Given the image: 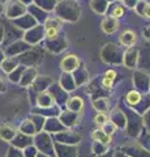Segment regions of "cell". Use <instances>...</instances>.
I'll use <instances>...</instances> for the list:
<instances>
[{
  "label": "cell",
  "mask_w": 150,
  "mask_h": 157,
  "mask_svg": "<svg viewBox=\"0 0 150 157\" xmlns=\"http://www.w3.org/2000/svg\"><path fill=\"white\" fill-rule=\"evenodd\" d=\"M123 14H124V9H123L122 7H116V8L114 9V13H112V16H114V17L119 18V17H122Z\"/></svg>",
  "instance_id": "obj_8"
},
{
  "label": "cell",
  "mask_w": 150,
  "mask_h": 157,
  "mask_svg": "<svg viewBox=\"0 0 150 157\" xmlns=\"http://www.w3.org/2000/svg\"><path fill=\"white\" fill-rule=\"evenodd\" d=\"M94 121H95V123L98 126H104L106 122H107V117H106L104 114H98L94 118Z\"/></svg>",
  "instance_id": "obj_7"
},
{
  "label": "cell",
  "mask_w": 150,
  "mask_h": 157,
  "mask_svg": "<svg viewBox=\"0 0 150 157\" xmlns=\"http://www.w3.org/2000/svg\"><path fill=\"white\" fill-rule=\"evenodd\" d=\"M93 139H101L103 141V143H108V141L111 140V137L108 135H106L103 131H95L94 134H93Z\"/></svg>",
  "instance_id": "obj_4"
},
{
  "label": "cell",
  "mask_w": 150,
  "mask_h": 157,
  "mask_svg": "<svg viewBox=\"0 0 150 157\" xmlns=\"http://www.w3.org/2000/svg\"><path fill=\"white\" fill-rule=\"evenodd\" d=\"M77 66H79V59H77L75 55L65 56L61 62V68L64 71H73L75 68H77Z\"/></svg>",
  "instance_id": "obj_1"
},
{
  "label": "cell",
  "mask_w": 150,
  "mask_h": 157,
  "mask_svg": "<svg viewBox=\"0 0 150 157\" xmlns=\"http://www.w3.org/2000/svg\"><path fill=\"white\" fill-rule=\"evenodd\" d=\"M144 14H145L146 17H149V18H150V4H146V6H145Z\"/></svg>",
  "instance_id": "obj_11"
},
{
  "label": "cell",
  "mask_w": 150,
  "mask_h": 157,
  "mask_svg": "<svg viewBox=\"0 0 150 157\" xmlns=\"http://www.w3.org/2000/svg\"><path fill=\"white\" fill-rule=\"evenodd\" d=\"M112 82H114L112 78L104 77V78H103V82H102V84H103V86H104V88H110L111 85H112Z\"/></svg>",
  "instance_id": "obj_9"
},
{
  "label": "cell",
  "mask_w": 150,
  "mask_h": 157,
  "mask_svg": "<svg viewBox=\"0 0 150 157\" xmlns=\"http://www.w3.org/2000/svg\"><path fill=\"white\" fill-rule=\"evenodd\" d=\"M118 20H116V17H110V18H106L103 24H102V28H103V32L104 33H114L116 29H118Z\"/></svg>",
  "instance_id": "obj_2"
},
{
  "label": "cell",
  "mask_w": 150,
  "mask_h": 157,
  "mask_svg": "<svg viewBox=\"0 0 150 157\" xmlns=\"http://www.w3.org/2000/svg\"><path fill=\"white\" fill-rule=\"evenodd\" d=\"M127 100L129 104H132V105H136L137 102L140 101V94L136 92V90H132V92H129L128 93V96H127Z\"/></svg>",
  "instance_id": "obj_5"
},
{
  "label": "cell",
  "mask_w": 150,
  "mask_h": 157,
  "mask_svg": "<svg viewBox=\"0 0 150 157\" xmlns=\"http://www.w3.org/2000/svg\"><path fill=\"white\" fill-rule=\"evenodd\" d=\"M57 29L59 28H55V26H46V37L48 39H54L57 34Z\"/></svg>",
  "instance_id": "obj_6"
},
{
  "label": "cell",
  "mask_w": 150,
  "mask_h": 157,
  "mask_svg": "<svg viewBox=\"0 0 150 157\" xmlns=\"http://www.w3.org/2000/svg\"><path fill=\"white\" fill-rule=\"evenodd\" d=\"M115 76H116V73H115V71H107L106 72V77H108V78H115Z\"/></svg>",
  "instance_id": "obj_10"
},
{
  "label": "cell",
  "mask_w": 150,
  "mask_h": 157,
  "mask_svg": "<svg viewBox=\"0 0 150 157\" xmlns=\"http://www.w3.org/2000/svg\"><path fill=\"white\" fill-rule=\"evenodd\" d=\"M137 39V36L134 32H130V30H127L123 33V36L120 37V42L123 43L125 46H132L134 42H136Z\"/></svg>",
  "instance_id": "obj_3"
}]
</instances>
